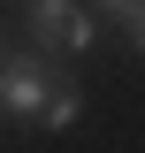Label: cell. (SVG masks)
I'll return each instance as SVG.
<instances>
[{
    "label": "cell",
    "mask_w": 145,
    "mask_h": 153,
    "mask_svg": "<svg viewBox=\"0 0 145 153\" xmlns=\"http://www.w3.org/2000/svg\"><path fill=\"white\" fill-rule=\"evenodd\" d=\"M46 100H54V69H46V54H8V61H0V115L38 123Z\"/></svg>",
    "instance_id": "2"
},
{
    "label": "cell",
    "mask_w": 145,
    "mask_h": 153,
    "mask_svg": "<svg viewBox=\"0 0 145 153\" xmlns=\"http://www.w3.org/2000/svg\"><path fill=\"white\" fill-rule=\"evenodd\" d=\"M130 46H138V54H145V23H138V31H130Z\"/></svg>",
    "instance_id": "5"
},
{
    "label": "cell",
    "mask_w": 145,
    "mask_h": 153,
    "mask_svg": "<svg viewBox=\"0 0 145 153\" xmlns=\"http://www.w3.org/2000/svg\"><path fill=\"white\" fill-rule=\"evenodd\" d=\"M92 8H99L107 23H122V31H138V23H145V0H92Z\"/></svg>",
    "instance_id": "4"
},
{
    "label": "cell",
    "mask_w": 145,
    "mask_h": 153,
    "mask_svg": "<svg viewBox=\"0 0 145 153\" xmlns=\"http://www.w3.org/2000/svg\"><path fill=\"white\" fill-rule=\"evenodd\" d=\"M0 61H8V54H0Z\"/></svg>",
    "instance_id": "6"
},
{
    "label": "cell",
    "mask_w": 145,
    "mask_h": 153,
    "mask_svg": "<svg viewBox=\"0 0 145 153\" xmlns=\"http://www.w3.org/2000/svg\"><path fill=\"white\" fill-rule=\"evenodd\" d=\"M16 8H23V23H31V46L38 54H61V61L92 54V16L76 8V0H16Z\"/></svg>",
    "instance_id": "1"
},
{
    "label": "cell",
    "mask_w": 145,
    "mask_h": 153,
    "mask_svg": "<svg viewBox=\"0 0 145 153\" xmlns=\"http://www.w3.org/2000/svg\"><path fill=\"white\" fill-rule=\"evenodd\" d=\"M38 123H46V130H76V123H84V92H76L69 76H54V100H46Z\"/></svg>",
    "instance_id": "3"
}]
</instances>
